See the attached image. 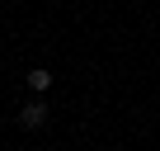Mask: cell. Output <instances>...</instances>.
Instances as JSON below:
<instances>
[{"label": "cell", "instance_id": "7a4b0ae2", "mask_svg": "<svg viewBox=\"0 0 160 151\" xmlns=\"http://www.w3.org/2000/svg\"><path fill=\"white\" fill-rule=\"evenodd\" d=\"M28 90H33V95H47V90H52V71H47V66H33V71H28Z\"/></svg>", "mask_w": 160, "mask_h": 151}, {"label": "cell", "instance_id": "6da1fadb", "mask_svg": "<svg viewBox=\"0 0 160 151\" xmlns=\"http://www.w3.org/2000/svg\"><path fill=\"white\" fill-rule=\"evenodd\" d=\"M19 123H24V128H42V123H47V104H42V99H33V104H24V113H19Z\"/></svg>", "mask_w": 160, "mask_h": 151}]
</instances>
